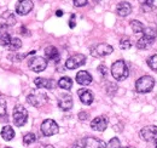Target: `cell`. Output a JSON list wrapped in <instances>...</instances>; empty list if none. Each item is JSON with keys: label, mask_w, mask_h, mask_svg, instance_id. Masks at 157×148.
Masks as SVG:
<instances>
[{"label": "cell", "mask_w": 157, "mask_h": 148, "mask_svg": "<svg viewBox=\"0 0 157 148\" xmlns=\"http://www.w3.org/2000/svg\"><path fill=\"white\" fill-rule=\"evenodd\" d=\"M111 75L114 76L115 80H124V79L128 78L129 71H128V67L124 63V61L118 60V61L113 63V66H111Z\"/></svg>", "instance_id": "cell-1"}, {"label": "cell", "mask_w": 157, "mask_h": 148, "mask_svg": "<svg viewBox=\"0 0 157 148\" xmlns=\"http://www.w3.org/2000/svg\"><path fill=\"white\" fill-rule=\"evenodd\" d=\"M155 86V80L152 76L150 75H144L140 76L136 83V90L140 93H146L150 92Z\"/></svg>", "instance_id": "cell-2"}, {"label": "cell", "mask_w": 157, "mask_h": 148, "mask_svg": "<svg viewBox=\"0 0 157 148\" xmlns=\"http://www.w3.org/2000/svg\"><path fill=\"white\" fill-rule=\"evenodd\" d=\"M27 119H28V112L27 109L21 106V105H17L15 108H13V112H12V120H13V124L16 126H23L25 123H27Z\"/></svg>", "instance_id": "cell-3"}, {"label": "cell", "mask_w": 157, "mask_h": 148, "mask_svg": "<svg viewBox=\"0 0 157 148\" xmlns=\"http://www.w3.org/2000/svg\"><path fill=\"white\" fill-rule=\"evenodd\" d=\"M28 67L35 72V73H40L42 71L46 69L47 67V61L46 58L44 57H40V56H36V57H33V58H29L28 60Z\"/></svg>", "instance_id": "cell-4"}, {"label": "cell", "mask_w": 157, "mask_h": 148, "mask_svg": "<svg viewBox=\"0 0 157 148\" xmlns=\"http://www.w3.org/2000/svg\"><path fill=\"white\" fill-rule=\"evenodd\" d=\"M113 51H114V47L111 45L101 43V44H97L96 46L91 49V55L93 57H105V56L110 55Z\"/></svg>", "instance_id": "cell-5"}, {"label": "cell", "mask_w": 157, "mask_h": 148, "mask_svg": "<svg viewBox=\"0 0 157 148\" xmlns=\"http://www.w3.org/2000/svg\"><path fill=\"white\" fill-rule=\"evenodd\" d=\"M58 124L52 119H46L41 124V132L44 136H53L58 132Z\"/></svg>", "instance_id": "cell-6"}, {"label": "cell", "mask_w": 157, "mask_h": 148, "mask_svg": "<svg viewBox=\"0 0 157 148\" xmlns=\"http://www.w3.org/2000/svg\"><path fill=\"white\" fill-rule=\"evenodd\" d=\"M27 101H28L29 105H32L34 107H41L47 102V96H46V93L35 91V92L28 95Z\"/></svg>", "instance_id": "cell-7"}, {"label": "cell", "mask_w": 157, "mask_h": 148, "mask_svg": "<svg viewBox=\"0 0 157 148\" xmlns=\"http://www.w3.org/2000/svg\"><path fill=\"white\" fill-rule=\"evenodd\" d=\"M86 63V56L82 54H76V55L69 57L65 61V68L68 69H76L78 67L83 66Z\"/></svg>", "instance_id": "cell-8"}, {"label": "cell", "mask_w": 157, "mask_h": 148, "mask_svg": "<svg viewBox=\"0 0 157 148\" xmlns=\"http://www.w3.org/2000/svg\"><path fill=\"white\" fill-rule=\"evenodd\" d=\"M140 137L146 141V142H155L157 140V126L155 125H149V126H145L140 130L139 132Z\"/></svg>", "instance_id": "cell-9"}, {"label": "cell", "mask_w": 157, "mask_h": 148, "mask_svg": "<svg viewBox=\"0 0 157 148\" xmlns=\"http://www.w3.org/2000/svg\"><path fill=\"white\" fill-rule=\"evenodd\" d=\"M33 7L34 5L30 0H20L16 5V12L21 16H24V15H28L33 10Z\"/></svg>", "instance_id": "cell-10"}, {"label": "cell", "mask_w": 157, "mask_h": 148, "mask_svg": "<svg viewBox=\"0 0 157 148\" xmlns=\"http://www.w3.org/2000/svg\"><path fill=\"white\" fill-rule=\"evenodd\" d=\"M83 148H106V143L97 137H87L82 141Z\"/></svg>", "instance_id": "cell-11"}, {"label": "cell", "mask_w": 157, "mask_h": 148, "mask_svg": "<svg viewBox=\"0 0 157 148\" xmlns=\"http://www.w3.org/2000/svg\"><path fill=\"white\" fill-rule=\"evenodd\" d=\"M91 128L96 131H104V130L108 128V119L103 115L94 118L92 121H91Z\"/></svg>", "instance_id": "cell-12"}, {"label": "cell", "mask_w": 157, "mask_h": 148, "mask_svg": "<svg viewBox=\"0 0 157 148\" xmlns=\"http://www.w3.org/2000/svg\"><path fill=\"white\" fill-rule=\"evenodd\" d=\"M0 24L5 27H11L16 24V16L11 11H6L0 16Z\"/></svg>", "instance_id": "cell-13"}, {"label": "cell", "mask_w": 157, "mask_h": 148, "mask_svg": "<svg viewBox=\"0 0 157 148\" xmlns=\"http://www.w3.org/2000/svg\"><path fill=\"white\" fill-rule=\"evenodd\" d=\"M58 107L62 111H70L73 107V97L70 95H62L58 100Z\"/></svg>", "instance_id": "cell-14"}, {"label": "cell", "mask_w": 157, "mask_h": 148, "mask_svg": "<svg viewBox=\"0 0 157 148\" xmlns=\"http://www.w3.org/2000/svg\"><path fill=\"white\" fill-rule=\"evenodd\" d=\"M78 95L80 97V101L86 106H90L93 102V93L88 89H80L78 91Z\"/></svg>", "instance_id": "cell-15"}, {"label": "cell", "mask_w": 157, "mask_h": 148, "mask_svg": "<svg viewBox=\"0 0 157 148\" xmlns=\"http://www.w3.org/2000/svg\"><path fill=\"white\" fill-rule=\"evenodd\" d=\"M116 12L118 16L121 17H126L132 12V5L127 1H122L116 6Z\"/></svg>", "instance_id": "cell-16"}, {"label": "cell", "mask_w": 157, "mask_h": 148, "mask_svg": "<svg viewBox=\"0 0 157 148\" xmlns=\"http://www.w3.org/2000/svg\"><path fill=\"white\" fill-rule=\"evenodd\" d=\"M76 81H78L80 85H90L92 83V75L86 72V71H80L78 74H76Z\"/></svg>", "instance_id": "cell-17"}, {"label": "cell", "mask_w": 157, "mask_h": 148, "mask_svg": "<svg viewBox=\"0 0 157 148\" xmlns=\"http://www.w3.org/2000/svg\"><path fill=\"white\" fill-rule=\"evenodd\" d=\"M34 84L36 85V88L39 89H53L55 88V83L51 79H46V78H36L34 80Z\"/></svg>", "instance_id": "cell-18"}, {"label": "cell", "mask_w": 157, "mask_h": 148, "mask_svg": "<svg viewBox=\"0 0 157 148\" xmlns=\"http://www.w3.org/2000/svg\"><path fill=\"white\" fill-rule=\"evenodd\" d=\"M45 56L47 60L52 61H58L59 60V51L57 50L56 46H47L45 49Z\"/></svg>", "instance_id": "cell-19"}, {"label": "cell", "mask_w": 157, "mask_h": 148, "mask_svg": "<svg viewBox=\"0 0 157 148\" xmlns=\"http://www.w3.org/2000/svg\"><path fill=\"white\" fill-rule=\"evenodd\" d=\"M1 137L5 141H11L15 137V131H13V129L10 125H6V126H4L2 130H1Z\"/></svg>", "instance_id": "cell-20"}, {"label": "cell", "mask_w": 157, "mask_h": 148, "mask_svg": "<svg viewBox=\"0 0 157 148\" xmlns=\"http://www.w3.org/2000/svg\"><path fill=\"white\" fill-rule=\"evenodd\" d=\"M152 44H154V40L146 38L145 35H143V37L137 41V47L139 50H144V49H147V47H149L150 45H152Z\"/></svg>", "instance_id": "cell-21"}, {"label": "cell", "mask_w": 157, "mask_h": 148, "mask_svg": "<svg viewBox=\"0 0 157 148\" xmlns=\"http://www.w3.org/2000/svg\"><path fill=\"white\" fill-rule=\"evenodd\" d=\"M58 86L62 88L63 90H70L71 86H73V80H71V78H69V76H63V78H60L58 81Z\"/></svg>", "instance_id": "cell-22"}, {"label": "cell", "mask_w": 157, "mask_h": 148, "mask_svg": "<svg viewBox=\"0 0 157 148\" xmlns=\"http://www.w3.org/2000/svg\"><path fill=\"white\" fill-rule=\"evenodd\" d=\"M7 47H9L10 51H17V50H20L21 47H22L21 39H18V38H12L11 39V43H10V45Z\"/></svg>", "instance_id": "cell-23"}, {"label": "cell", "mask_w": 157, "mask_h": 148, "mask_svg": "<svg viewBox=\"0 0 157 148\" xmlns=\"http://www.w3.org/2000/svg\"><path fill=\"white\" fill-rule=\"evenodd\" d=\"M131 28L133 29L134 33H143V31H144V26H143V23L139 22L138 19L131 21Z\"/></svg>", "instance_id": "cell-24"}, {"label": "cell", "mask_w": 157, "mask_h": 148, "mask_svg": "<svg viewBox=\"0 0 157 148\" xmlns=\"http://www.w3.org/2000/svg\"><path fill=\"white\" fill-rule=\"evenodd\" d=\"M35 141H36V137H35V135L32 134V132H28V134H25V135L23 136V143H24L25 146H29V145L34 143Z\"/></svg>", "instance_id": "cell-25"}, {"label": "cell", "mask_w": 157, "mask_h": 148, "mask_svg": "<svg viewBox=\"0 0 157 148\" xmlns=\"http://www.w3.org/2000/svg\"><path fill=\"white\" fill-rule=\"evenodd\" d=\"M143 33H144V35H145V37L149 38V39H151V40H154V41H155V39H156V37H157V32L154 29V28H151V27L144 28Z\"/></svg>", "instance_id": "cell-26"}, {"label": "cell", "mask_w": 157, "mask_h": 148, "mask_svg": "<svg viewBox=\"0 0 157 148\" xmlns=\"http://www.w3.org/2000/svg\"><path fill=\"white\" fill-rule=\"evenodd\" d=\"M11 39H12V38L10 37V34H7V33H1V34H0V45H1V46H9L10 43H11Z\"/></svg>", "instance_id": "cell-27"}, {"label": "cell", "mask_w": 157, "mask_h": 148, "mask_svg": "<svg viewBox=\"0 0 157 148\" xmlns=\"http://www.w3.org/2000/svg\"><path fill=\"white\" fill-rule=\"evenodd\" d=\"M147 66L152 69V71H155V72H157V55H152L150 56L149 58H147Z\"/></svg>", "instance_id": "cell-28"}, {"label": "cell", "mask_w": 157, "mask_h": 148, "mask_svg": "<svg viewBox=\"0 0 157 148\" xmlns=\"http://www.w3.org/2000/svg\"><path fill=\"white\" fill-rule=\"evenodd\" d=\"M131 46H132V43L128 38H123L120 40V47L122 50H128V49H131Z\"/></svg>", "instance_id": "cell-29"}, {"label": "cell", "mask_w": 157, "mask_h": 148, "mask_svg": "<svg viewBox=\"0 0 157 148\" xmlns=\"http://www.w3.org/2000/svg\"><path fill=\"white\" fill-rule=\"evenodd\" d=\"M106 148H121V143L117 137H114L109 141V143L106 145Z\"/></svg>", "instance_id": "cell-30"}, {"label": "cell", "mask_w": 157, "mask_h": 148, "mask_svg": "<svg viewBox=\"0 0 157 148\" xmlns=\"http://www.w3.org/2000/svg\"><path fill=\"white\" fill-rule=\"evenodd\" d=\"M6 115V100L0 96V117H5Z\"/></svg>", "instance_id": "cell-31"}, {"label": "cell", "mask_w": 157, "mask_h": 148, "mask_svg": "<svg viewBox=\"0 0 157 148\" xmlns=\"http://www.w3.org/2000/svg\"><path fill=\"white\" fill-rule=\"evenodd\" d=\"M73 2L76 7H82V6L87 5V0H73Z\"/></svg>", "instance_id": "cell-32"}, {"label": "cell", "mask_w": 157, "mask_h": 148, "mask_svg": "<svg viewBox=\"0 0 157 148\" xmlns=\"http://www.w3.org/2000/svg\"><path fill=\"white\" fill-rule=\"evenodd\" d=\"M98 71H99V73L101 74L103 76H105V75L108 74V69H106V67H105V66H99Z\"/></svg>", "instance_id": "cell-33"}, {"label": "cell", "mask_w": 157, "mask_h": 148, "mask_svg": "<svg viewBox=\"0 0 157 148\" xmlns=\"http://www.w3.org/2000/svg\"><path fill=\"white\" fill-rule=\"evenodd\" d=\"M139 2L143 5V6H151L154 0H139Z\"/></svg>", "instance_id": "cell-34"}, {"label": "cell", "mask_w": 157, "mask_h": 148, "mask_svg": "<svg viewBox=\"0 0 157 148\" xmlns=\"http://www.w3.org/2000/svg\"><path fill=\"white\" fill-rule=\"evenodd\" d=\"M75 18H76L75 15H71V16H70V19H69V27H70V28H74V27H75V24H76V23H75Z\"/></svg>", "instance_id": "cell-35"}, {"label": "cell", "mask_w": 157, "mask_h": 148, "mask_svg": "<svg viewBox=\"0 0 157 148\" xmlns=\"http://www.w3.org/2000/svg\"><path fill=\"white\" fill-rule=\"evenodd\" d=\"M78 118H80V120H86V119L88 118V114H87V113H83V112H81V113L78 114Z\"/></svg>", "instance_id": "cell-36"}, {"label": "cell", "mask_w": 157, "mask_h": 148, "mask_svg": "<svg viewBox=\"0 0 157 148\" xmlns=\"http://www.w3.org/2000/svg\"><path fill=\"white\" fill-rule=\"evenodd\" d=\"M56 15H57L58 17H60V16H63V11H62V10H58V11L56 12Z\"/></svg>", "instance_id": "cell-37"}, {"label": "cell", "mask_w": 157, "mask_h": 148, "mask_svg": "<svg viewBox=\"0 0 157 148\" xmlns=\"http://www.w3.org/2000/svg\"><path fill=\"white\" fill-rule=\"evenodd\" d=\"M41 148H55L52 145H46V146H44V147H41Z\"/></svg>", "instance_id": "cell-38"}, {"label": "cell", "mask_w": 157, "mask_h": 148, "mask_svg": "<svg viewBox=\"0 0 157 148\" xmlns=\"http://www.w3.org/2000/svg\"><path fill=\"white\" fill-rule=\"evenodd\" d=\"M71 148H83V146H80V145H74Z\"/></svg>", "instance_id": "cell-39"}, {"label": "cell", "mask_w": 157, "mask_h": 148, "mask_svg": "<svg viewBox=\"0 0 157 148\" xmlns=\"http://www.w3.org/2000/svg\"><path fill=\"white\" fill-rule=\"evenodd\" d=\"M155 148H157V140L155 141Z\"/></svg>", "instance_id": "cell-40"}, {"label": "cell", "mask_w": 157, "mask_h": 148, "mask_svg": "<svg viewBox=\"0 0 157 148\" xmlns=\"http://www.w3.org/2000/svg\"><path fill=\"white\" fill-rule=\"evenodd\" d=\"M123 148H134V147H123Z\"/></svg>", "instance_id": "cell-41"}, {"label": "cell", "mask_w": 157, "mask_h": 148, "mask_svg": "<svg viewBox=\"0 0 157 148\" xmlns=\"http://www.w3.org/2000/svg\"><path fill=\"white\" fill-rule=\"evenodd\" d=\"M93 1H96V2H97V1H100V0H93Z\"/></svg>", "instance_id": "cell-42"}, {"label": "cell", "mask_w": 157, "mask_h": 148, "mask_svg": "<svg viewBox=\"0 0 157 148\" xmlns=\"http://www.w3.org/2000/svg\"><path fill=\"white\" fill-rule=\"evenodd\" d=\"M5 148H11V147H5Z\"/></svg>", "instance_id": "cell-43"}]
</instances>
